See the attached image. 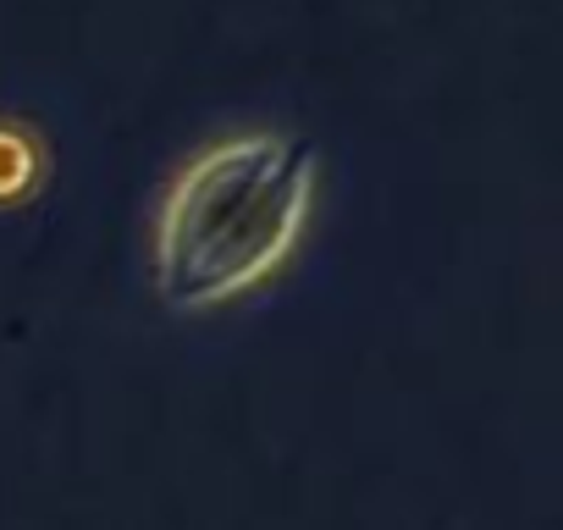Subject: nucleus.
I'll use <instances>...</instances> for the list:
<instances>
[{"label":"nucleus","instance_id":"f257e3e1","mask_svg":"<svg viewBox=\"0 0 563 530\" xmlns=\"http://www.w3.org/2000/svg\"><path fill=\"white\" fill-rule=\"evenodd\" d=\"M310 199V139L243 133L199 150L155 216V294L183 316L249 294L299 243Z\"/></svg>","mask_w":563,"mask_h":530},{"label":"nucleus","instance_id":"f03ea898","mask_svg":"<svg viewBox=\"0 0 563 530\" xmlns=\"http://www.w3.org/2000/svg\"><path fill=\"white\" fill-rule=\"evenodd\" d=\"M29 177H34L29 144H23V139H0V199L18 194V188H29Z\"/></svg>","mask_w":563,"mask_h":530}]
</instances>
